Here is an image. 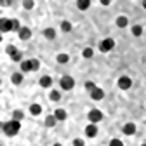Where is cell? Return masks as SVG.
Instances as JSON below:
<instances>
[{"instance_id":"1","label":"cell","mask_w":146,"mask_h":146,"mask_svg":"<svg viewBox=\"0 0 146 146\" xmlns=\"http://www.w3.org/2000/svg\"><path fill=\"white\" fill-rule=\"evenodd\" d=\"M2 129H4V132L7 136H16L17 132H19V129H21V123L17 120H9V122H5L2 125Z\"/></svg>"},{"instance_id":"2","label":"cell","mask_w":146,"mask_h":146,"mask_svg":"<svg viewBox=\"0 0 146 146\" xmlns=\"http://www.w3.org/2000/svg\"><path fill=\"white\" fill-rule=\"evenodd\" d=\"M59 85H61V89H63V90H71L73 87H75V80H73L70 75H64V77H61Z\"/></svg>"},{"instance_id":"3","label":"cell","mask_w":146,"mask_h":146,"mask_svg":"<svg viewBox=\"0 0 146 146\" xmlns=\"http://www.w3.org/2000/svg\"><path fill=\"white\" fill-rule=\"evenodd\" d=\"M113 47H115V40H113V38H104V40L99 44V50H101V52H110Z\"/></svg>"},{"instance_id":"4","label":"cell","mask_w":146,"mask_h":146,"mask_svg":"<svg viewBox=\"0 0 146 146\" xmlns=\"http://www.w3.org/2000/svg\"><path fill=\"white\" fill-rule=\"evenodd\" d=\"M89 120L90 123H98L103 120V111H99V110H90L89 111Z\"/></svg>"},{"instance_id":"5","label":"cell","mask_w":146,"mask_h":146,"mask_svg":"<svg viewBox=\"0 0 146 146\" xmlns=\"http://www.w3.org/2000/svg\"><path fill=\"white\" fill-rule=\"evenodd\" d=\"M131 85H132V80H131L129 77H120V78H118V87H120L122 90L131 89Z\"/></svg>"},{"instance_id":"6","label":"cell","mask_w":146,"mask_h":146,"mask_svg":"<svg viewBox=\"0 0 146 146\" xmlns=\"http://www.w3.org/2000/svg\"><path fill=\"white\" fill-rule=\"evenodd\" d=\"M0 30H2L4 33L5 31H12V19H0Z\"/></svg>"},{"instance_id":"7","label":"cell","mask_w":146,"mask_h":146,"mask_svg":"<svg viewBox=\"0 0 146 146\" xmlns=\"http://www.w3.org/2000/svg\"><path fill=\"white\" fill-rule=\"evenodd\" d=\"M96 134H98V125L96 123H90V125L85 127V136L87 137H96Z\"/></svg>"},{"instance_id":"8","label":"cell","mask_w":146,"mask_h":146,"mask_svg":"<svg viewBox=\"0 0 146 146\" xmlns=\"http://www.w3.org/2000/svg\"><path fill=\"white\" fill-rule=\"evenodd\" d=\"M90 98H92L94 101H101V99L104 98V90H103V89H99V87H96L92 92H90Z\"/></svg>"},{"instance_id":"9","label":"cell","mask_w":146,"mask_h":146,"mask_svg":"<svg viewBox=\"0 0 146 146\" xmlns=\"http://www.w3.org/2000/svg\"><path fill=\"white\" fill-rule=\"evenodd\" d=\"M122 131H123L125 136H132V134L136 132V125L129 122V123H125V125H123V129H122Z\"/></svg>"},{"instance_id":"10","label":"cell","mask_w":146,"mask_h":146,"mask_svg":"<svg viewBox=\"0 0 146 146\" xmlns=\"http://www.w3.org/2000/svg\"><path fill=\"white\" fill-rule=\"evenodd\" d=\"M30 36H31V30L26 28V26H23L21 31H19V38H21V40H28Z\"/></svg>"},{"instance_id":"11","label":"cell","mask_w":146,"mask_h":146,"mask_svg":"<svg viewBox=\"0 0 146 146\" xmlns=\"http://www.w3.org/2000/svg\"><path fill=\"white\" fill-rule=\"evenodd\" d=\"M54 117H56V120L63 122V120H66V111H64L63 108H58L56 111H54Z\"/></svg>"},{"instance_id":"12","label":"cell","mask_w":146,"mask_h":146,"mask_svg":"<svg viewBox=\"0 0 146 146\" xmlns=\"http://www.w3.org/2000/svg\"><path fill=\"white\" fill-rule=\"evenodd\" d=\"M21 71H33V64H31V59L28 61H21Z\"/></svg>"},{"instance_id":"13","label":"cell","mask_w":146,"mask_h":146,"mask_svg":"<svg viewBox=\"0 0 146 146\" xmlns=\"http://www.w3.org/2000/svg\"><path fill=\"white\" fill-rule=\"evenodd\" d=\"M30 113L35 115V117H36V115H40V113H42V106H40V104H36V103L31 104V106H30Z\"/></svg>"},{"instance_id":"14","label":"cell","mask_w":146,"mask_h":146,"mask_svg":"<svg viewBox=\"0 0 146 146\" xmlns=\"http://www.w3.org/2000/svg\"><path fill=\"white\" fill-rule=\"evenodd\" d=\"M77 7H78L80 11H85V9H89V7H90V0H78Z\"/></svg>"},{"instance_id":"15","label":"cell","mask_w":146,"mask_h":146,"mask_svg":"<svg viewBox=\"0 0 146 146\" xmlns=\"http://www.w3.org/2000/svg\"><path fill=\"white\" fill-rule=\"evenodd\" d=\"M40 85H42V87H45V89H47V87H50V85H52V78H50V77H47V75H45V77H42V78H40Z\"/></svg>"},{"instance_id":"16","label":"cell","mask_w":146,"mask_h":146,"mask_svg":"<svg viewBox=\"0 0 146 146\" xmlns=\"http://www.w3.org/2000/svg\"><path fill=\"white\" fill-rule=\"evenodd\" d=\"M127 25H129V19H127L125 16H120L118 19H117V26H120V28H125Z\"/></svg>"},{"instance_id":"17","label":"cell","mask_w":146,"mask_h":146,"mask_svg":"<svg viewBox=\"0 0 146 146\" xmlns=\"http://www.w3.org/2000/svg\"><path fill=\"white\" fill-rule=\"evenodd\" d=\"M21 82H23V73H14V75H12V84L19 85Z\"/></svg>"},{"instance_id":"18","label":"cell","mask_w":146,"mask_h":146,"mask_svg":"<svg viewBox=\"0 0 146 146\" xmlns=\"http://www.w3.org/2000/svg\"><path fill=\"white\" fill-rule=\"evenodd\" d=\"M56 122H58V120H56V117H54V115H49V117L45 118V125H47V127H54V125H56Z\"/></svg>"},{"instance_id":"19","label":"cell","mask_w":146,"mask_h":146,"mask_svg":"<svg viewBox=\"0 0 146 146\" xmlns=\"http://www.w3.org/2000/svg\"><path fill=\"white\" fill-rule=\"evenodd\" d=\"M44 35H45V38H49V40H52L54 36H56V31H54L52 28H47V30H44Z\"/></svg>"},{"instance_id":"20","label":"cell","mask_w":146,"mask_h":146,"mask_svg":"<svg viewBox=\"0 0 146 146\" xmlns=\"http://www.w3.org/2000/svg\"><path fill=\"white\" fill-rule=\"evenodd\" d=\"M82 56H84L85 59H89V58H92V56H94V50L90 49V47H87V49H84V52H82Z\"/></svg>"},{"instance_id":"21","label":"cell","mask_w":146,"mask_h":146,"mask_svg":"<svg viewBox=\"0 0 146 146\" xmlns=\"http://www.w3.org/2000/svg\"><path fill=\"white\" fill-rule=\"evenodd\" d=\"M132 35H134V36H141V35H143V26H139V25L132 26Z\"/></svg>"},{"instance_id":"22","label":"cell","mask_w":146,"mask_h":146,"mask_svg":"<svg viewBox=\"0 0 146 146\" xmlns=\"http://www.w3.org/2000/svg\"><path fill=\"white\" fill-rule=\"evenodd\" d=\"M68 61H70V56H68V54H59V56H58V63L66 64Z\"/></svg>"},{"instance_id":"23","label":"cell","mask_w":146,"mask_h":146,"mask_svg":"<svg viewBox=\"0 0 146 146\" xmlns=\"http://www.w3.org/2000/svg\"><path fill=\"white\" fill-rule=\"evenodd\" d=\"M12 120H17V122L23 120V111H21V110H16V111L12 113Z\"/></svg>"},{"instance_id":"24","label":"cell","mask_w":146,"mask_h":146,"mask_svg":"<svg viewBox=\"0 0 146 146\" xmlns=\"http://www.w3.org/2000/svg\"><path fill=\"white\" fill-rule=\"evenodd\" d=\"M21 25H19V21H17V19H12V30L14 31H21Z\"/></svg>"},{"instance_id":"25","label":"cell","mask_w":146,"mask_h":146,"mask_svg":"<svg viewBox=\"0 0 146 146\" xmlns=\"http://www.w3.org/2000/svg\"><path fill=\"white\" fill-rule=\"evenodd\" d=\"M61 30H63V31H70V30H71V23H70V21H63V23H61Z\"/></svg>"},{"instance_id":"26","label":"cell","mask_w":146,"mask_h":146,"mask_svg":"<svg viewBox=\"0 0 146 146\" xmlns=\"http://www.w3.org/2000/svg\"><path fill=\"white\" fill-rule=\"evenodd\" d=\"M50 99L52 101H59L61 99V94L58 92V90H52V92H50Z\"/></svg>"},{"instance_id":"27","label":"cell","mask_w":146,"mask_h":146,"mask_svg":"<svg viewBox=\"0 0 146 146\" xmlns=\"http://www.w3.org/2000/svg\"><path fill=\"white\" fill-rule=\"evenodd\" d=\"M11 58H12V61H21V59H23V54H21L19 50H17V52L14 54V56H11Z\"/></svg>"},{"instance_id":"28","label":"cell","mask_w":146,"mask_h":146,"mask_svg":"<svg viewBox=\"0 0 146 146\" xmlns=\"http://www.w3.org/2000/svg\"><path fill=\"white\" fill-rule=\"evenodd\" d=\"M110 146H123V143L120 139H111L110 141Z\"/></svg>"},{"instance_id":"29","label":"cell","mask_w":146,"mask_h":146,"mask_svg":"<svg viewBox=\"0 0 146 146\" xmlns=\"http://www.w3.org/2000/svg\"><path fill=\"white\" fill-rule=\"evenodd\" d=\"M85 89H87V90H90V92H92V90L96 89V84H94V82H87V84H85Z\"/></svg>"},{"instance_id":"30","label":"cell","mask_w":146,"mask_h":146,"mask_svg":"<svg viewBox=\"0 0 146 146\" xmlns=\"http://www.w3.org/2000/svg\"><path fill=\"white\" fill-rule=\"evenodd\" d=\"M16 52H17V49H16L14 45H9V47H7V54H11V56H14Z\"/></svg>"},{"instance_id":"31","label":"cell","mask_w":146,"mask_h":146,"mask_svg":"<svg viewBox=\"0 0 146 146\" xmlns=\"http://www.w3.org/2000/svg\"><path fill=\"white\" fill-rule=\"evenodd\" d=\"M31 64H33V71H36L40 68V63H38V59H31Z\"/></svg>"},{"instance_id":"32","label":"cell","mask_w":146,"mask_h":146,"mask_svg":"<svg viewBox=\"0 0 146 146\" xmlns=\"http://www.w3.org/2000/svg\"><path fill=\"white\" fill-rule=\"evenodd\" d=\"M73 146H85V143H84V139H75V141H73Z\"/></svg>"},{"instance_id":"33","label":"cell","mask_w":146,"mask_h":146,"mask_svg":"<svg viewBox=\"0 0 146 146\" xmlns=\"http://www.w3.org/2000/svg\"><path fill=\"white\" fill-rule=\"evenodd\" d=\"M23 5H25V7H26V9H31V7H33V5H35V4H33V2H31V0H25V2H23Z\"/></svg>"},{"instance_id":"34","label":"cell","mask_w":146,"mask_h":146,"mask_svg":"<svg viewBox=\"0 0 146 146\" xmlns=\"http://www.w3.org/2000/svg\"><path fill=\"white\" fill-rule=\"evenodd\" d=\"M143 7H144V9H146V0H144V2H143Z\"/></svg>"},{"instance_id":"35","label":"cell","mask_w":146,"mask_h":146,"mask_svg":"<svg viewBox=\"0 0 146 146\" xmlns=\"http://www.w3.org/2000/svg\"><path fill=\"white\" fill-rule=\"evenodd\" d=\"M54 146H63V144H59V143H56V144H54Z\"/></svg>"},{"instance_id":"36","label":"cell","mask_w":146,"mask_h":146,"mask_svg":"<svg viewBox=\"0 0 146 146\" xmlns=\"http://www.w3.org/2000/svg\"><path fill=\"white\" fill-rule=\"evenodd\" d=\"M141 146H146V143H144V144H141Z\"/></svg>"}]
</instances>
